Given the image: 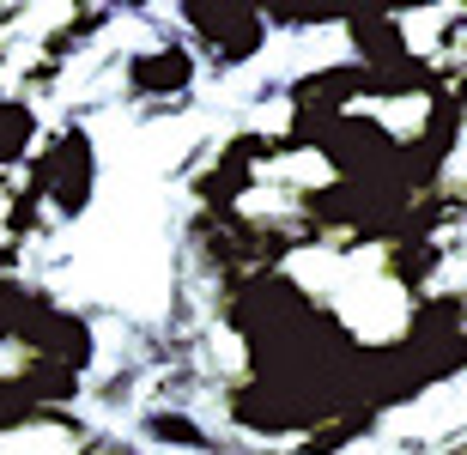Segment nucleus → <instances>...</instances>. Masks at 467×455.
Masks as SVG:
<instances>
[{
  "label": "nucleus",
  "mask_w": 467,
  "mask_h": 455,
  "mask_svg": "<svg viewBox=\"0 0 467 455\" xmlns=\"http://www.w3.org/2000/svg\"><path fill=\"white\" fill-rule=\"evenodd\" d=\"M189 86H194V55L176 36H164V43H152L146 55L128 61V91H140V98H176Z\"/></svg>",
  "instance_id": "7ed1b4c3"
},
{
  "label": "nucleus",
  "mask_w": 467,
  "mask_h": 455,
  "mask_svg": "<svg viewBox=\"0 0 467 455\" xmlns=\"http://www.w3.org/2000/svg\"><path fill=\"white\" fill-rule=\"evenodd\" d=\"M91 189H98V152H91V140L86 134H61L43 152V164H36V194H49L61 219H79L91 207Z\"/></svg>",
  "instance_id": "f257e3e1"
},
{
  "label": "nucleus",
  "mask_w": 467,
  "mask_h": 455,
  "mask_svg": "<svg viewBox=\"0 0 467 455\" xmlns=\"http://www.w3.org/2000/svg\"><path fill=\"white\" fill-rule=\"evenodd\" d=\"M201 31V49L219 61V67H243L267 49V18L261 13H243V6H189L182 13Z\"/></svg>",
  "instance_id": "f03ea898"
},
{
  "label": "nucleus",
  "mask_w": 467,
  "mask_h": 455,
  "mask_svg": "<svg viewBox=\"0 0 467 455\" xmlns=\"http://www.w3.org/2000/svg\"><path fill=\"white\" fill-rule=\"evenodd\" d=\"M146 438L152 443H182V450H207L213 443L189 413H171V407H164V413H146Z\"/></svg>",
  "instance_id": "39448f33"
},
{
  "label": "nucleus",
  "mask_w": 467,
  "mask_h": 455,
  "mask_svg": "<svg viewBox=\"0 0 467 455\" xmlns=\"http://www.w3.org/2000/svg\"><path fill=\"white\" fill-rule=\"evenodd\" d=\"M36 140V116L25 104H6L0 98V164H13V158H25Z\"/></svg>",
  "instance_id": "20e7f679"
}]
</instances>
